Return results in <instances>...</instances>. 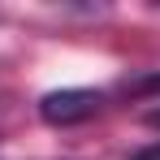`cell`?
<instances>
[{
  "mask_svg": "<svg viewBox=\"0 0 160 160\" xmlns=\"http://www.w3.org/2000/svg\"><path fill=\"white\" fill-rule=\"evenodd\" d=\"M147 121H152V126L160 130V108H152V112H147Z\"/></svg>",
  "mask_w": 160,
  "mask_h": 160,
  "instance_id": "7a4b0ae2",
  "label": "cell"
},
{
  "mask_svg": "<svg viewBox=\"0 0 160 160\" xmlns=\"http://www.w3.org/2000/svg\"><path fill=\"white\" fill-rule=\"evenodd\" d=\"M95 108H100V91H82V87H69V91H52V95H43V121H52V126H74V121H87V117H95Z\"/></svg>",
  "mask_w": 160,
  "mask_h": 160,
  "instance_id": "6da1fadb",
  "label": "cell"
}]
</instances>
